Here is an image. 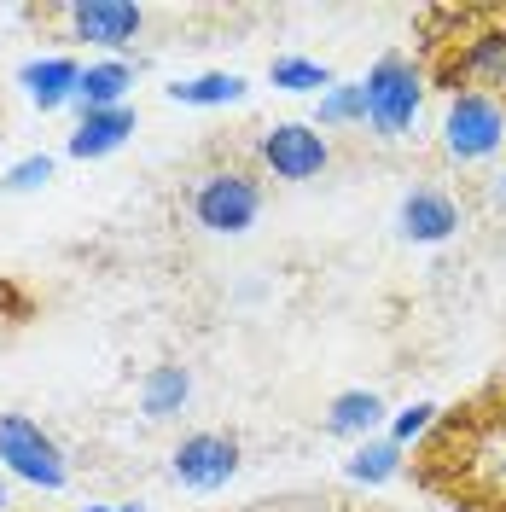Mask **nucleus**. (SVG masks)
Instances as JSON below:
<instances>
[{"label":"nucleus","mask_w":506,"mask_h":512,"mask_svg":"<svg viewBox=\"0 0 506 512\" xmlns=\"http://www.w3.org/2000/svg\"><path fill=\"white\" fill-rule=\"evenodd\" d=\"M268 82H274L280 94H315L320 99L338 76H332L320 59H303V53H274V59H268Z\"/></svg>","instance_id":"obj_17"},{"label":"nucleus","mask_w":506,"mask_h":512,"mask_svg":"<svg viewBox=\"0 0 506 512\" xmlns=\"http://www.w3.org/2000/svg\"><path fill=\"white\" fill-rule=\"evenodd\" d=\"M489 204L506 216V169H495V181H489Z\"/></svg>","instance_id":"obj_21"},{"label":"nucleus","mask_w":506,"mask_h":512,"mask_svg":"<svg viewBox=\"0 0 506 512\" xmlns=\"http://www.w3.org/2000/svg\"><path fill=\"white\" fill-rule=\"evenodd\" d=\"M495 512H506V483H501V495H495Z\"/></svg>","instance_id":"obj_26"},{"label":"nucleus","mask_w":506,"mask_h":512,"mask_svg":"<svg viewBox=\"0 0 506 512\" xmlns=\"http://www.w3.org/2000/svg\"><path fill=\"white\" fill-rule=\"evenodd\" d=\"M53 169L59 158L53 152H24L18 163H6V175H0V192H12V198H24V192H41L53 181Z\"/></svg>","instance_id":"obj_19"},{"label":"nucleus","mask_w":506,"mask_h":512,"mask_svg":"<svg viewBox=\"0 0 506 512\" xmlns=\"http://www.w3.org/2000/svg\"><path fill=\"white\" fill-rule=\"evenodd\" d=\"M245 94H251V82L239 70H204V76L169 82V99L192 105V111H227V105H245Z\"/></svg>","instance_id":"obj_15"},{"label":"nucleus","mask_w":506,"mask_h":512,"mask_svg":"<svg viewBox=\"0 0 506 512\" xmlns=\"http://www.w3.org/2000/svg\"><path fill=\"white\" fill-rule=\"evenodd\" d=\"M361 94H367V128L379 140H408L425 111V70L408 53H384L361 76Z\"/></svg>","instance_id":"obj_2"},{"label":"nucleus","mask_w":506,"mask_h":512,"mask_svg":"<svg viewBox=\"0 0 506 512\" xmlns=\"http://www.w3.org/2000/svg\"><path fill=\"white\" fill-rule=\"evenodd\" d=\"M59 18L70 41L94 47L99 59H128V47L146 35V6L134 0H70Z\"/></svg>","instance_id":"obj_5"},{"label":"nucleus","mask_w":506,"mask_h":512,"mask_svg":"<svg viewBox=\"0 0 506 512\" xmlns=\"http://www.w3.org/2000/svg\"><path fill=\"white\" fill-rule=\"evenodd\" d=\"M495 431H501V437H506V402H501V414H495Z\"/></svg>","instance_id":"obj_25"},{"label":"nucleus","mask_w":506,"mask_h":512,"mask_svg":"<svg viewBox=\"0 0 506 512\" xmlns=\"http://www.w3.org/2000/svg\"><path fill=\"white\" fill-rule=\"evenodd\" d=\"M134 128H140V111H134V105L88 111V117H76V128L64 134V158H76V163L111 158V152H123L128 140H134Z\"/></svg>","instance_id":"obj_11"},{"label":"nucleus","mask_w":506,"mask_h":512,"mask_svg":"<svg viewBox=\"0 0 506 512\" xmlns=\"http://www.w3.org/2000/svg\"><path fill=\"white\" fill-rule=\"evenodd\" d=\"M18 88H24V99L41 117L70 111L76 88H82V59H70V53H30V59L18 64Z\"/></svg>","instance_id":"obj_10"},{"label":"nucleus","mask_w":506,"mask_h":512,"mask_svg":"<svg viewBox=\"0 0 506 512\" xmlns=\"http://www.w3.org/2000/svg\"><path fill=\"white\" fill-rule=\"evenodd\" d=\"M367 123V94H361V82H332L326 94L315 99V128H361Z\"/></svg>","instance_id":"obj_18"},{"label":"nucleus","mask_w":506,"mask_h":512,"mask_svg":"<svg viewBox=\"0 0 506 512\" xmlns=\"http://www.w3.org/2000/svg\"><path fill=\"white\" fill-rule=\"evenodd\" d=\"M140 414L152 419V425H163V419L187 414L192 402V367H181V361H158V367H146L140 373Z\"/></svg>","instance_id":"obj_14"},{"label":"nucleus","mask_w":506,"mask_h":512,"mask_svg":"<svg viewBox=\"0 0 506 512\" xmlns=\"http://www.w3.org/2000/svg\"><path fill=\"white\" fill-rule=\"evenodd\" d=\"M117 512H146V507H140V501H117Z\"/></svg>","instance_id":"obj_24"},{"label":"nucleus","mask_w":506,"mask_h":512,"mask_svg":"<svg viewBox=\"0 0 506 512\" xmlns=\"http://www.w3.org/2000/svg\"><path fill=\"white\" fill-rule=\"evenodd\" d=\"M134 59H88L82 64V88H76V117H88V111H117V105H128V94H134Z\"/></svg>","instance_id":"obj_13"},{"label":"nucleus","mask_w":506,"mask_h":512,"mask_svg":"<svg viewBox=\"0 0 506 512\" xmlns=\"http://www.w3.org/2000/svg\"><path fill=\"white\" fill-rule=\"evenodd\" d=\"M454 76L472 82L477 94L506 99V12L501 18H483V24H472V30L460 35V47H454Z\"/></svg>","instance_id":"obj_9"},{"label":"nucleus","mask_w":506,"mask_h":512,"mask_svg":"<svg viewBox=\"0 0 506 512\" xmlns=\"http://www.w3.org/2000/svg\"><path fill=\"white\" fill-rule=\"evenodd\" d=\"M466 227V210L448 187H408L396 204V233L408 245H448Z\"/></svg>","instance_id":"obj_8"},{"label":"nucleus","mask_w":506,"mask_h":512,"mask_svg":"<svg viewBox=\"0 0 506 512\" xmlns=\"http://www.w3.org/2000/svg\"><path fill=\"white\" fill-rule=\"evenodd\" d=\"M239 466H245V443L233 437V431H187L175 454H169V478L192 489V495H216L227 483L239 478Z\"/></svg>","instance_id":"obj_6"},{"label":"nucleus","mask_w":506,"mask_h":512,"mask_svg":"<svg viewBox=\"0 0 506 512\" xmlns=\"http://www.w3.org/2000/svg\"><path fill=\"white\" fill-rule=\"evenodd\" d=\"M82 512H117V501H94V507H82Z\"/></svg>","instance_id":"obj_23"},{"label":"nucleus","mask_w":506,"mask_h":512,"mask_svg":"<svg viewBox=\"0 0 506 512\" xmlns=\"http://www.w3.org/2000/svg\"><path fill=\"white\" fill-rule=\"evenodd\" d=\"M402 460H408V448H396L390 437H367V443L349 448L344 478L355 483V489H384L390 478H402Z\"/></svg>","instance_id":"obj_16"},{"label":"nucleus","mask_w":506,"mask_h":512,"mask_svg":"<svg viewBox=\"0 0 506 512\" xmlns=\"http://www.w3.org/2000/svg\"><path fill=\"white\" fill-rule=\"evenodd\" d=\"M256 163L274 181H315L332 163V140L315 123H274L256 134Z\"/></svg>","instance_id":"obj_7"},{"label":"nucleus","mask_w":506,"mask_h":512,"mask_svg":"<svg viewBox=\"0 0 506 512\" xmlns=\"http://www.w3.org/2000/svg\"><path fill=\"white\" fill-rule=\"evenodd\" d=\"M0 472L35 495L70 489V454L35 414H0Z\"/></svg>","instance_id":"obj_1"},{"label":"nucleus","mask_w":506,"mask_h":512,"mask_svg":"<svg viewBox=\"0 0 506 512\" xmlns=\"http://www.w3.org/2000/svg\"><path fill=\"white\" fill-rule=\"evenodd\" d=\"M437 414H443L437 402H408V408H396V414H390L384 437H390L396 448H413L419 437H431V431H437Z\"/></svg>","instance_id":"obj_20"},{"label":"nucleus","mask_w":506,"mask_h":512,"mask_svg":"<svg viewBox=\"0 0 506 512\" xmlns=\"http://www.w3.org/2000/svg\"><path fill=\"white\" fill-rule=\"evenodd\" d=\"M506 152V99L477 94V88H454L443 105V158L472 169Z\"/></svg>","instance_id":"obj_4"},{"label":"nucleus","mask_w":506,"mask_h":512,"mask_svg":"<svg viewBox=\"0 0 506 512\" xmlns=\"http://www.w3.org/2000/svg\"><path fill=\"white\" fill-rule=\"evenodd\" d=\"M390 425V408H384L379 390H338L320 414V431L326 437H344V443H367V437H384Z\"/></svg>","instance_id":"obj_12"},{"label":"nucleus","mask_w":506,"mask_h":512,"mask_svg":"<svg viewBox=\"0 0 506 512\" xmlns=\"http://www.w3.org/2000/svg\"><path fill=\"white\" fill-rule=\"evenodd\" d=\"M0 512H12V478L0 472Z\"/></svg>","instance_id":"obj_22"},{"label":"nucleus","mask_w":506,"mask_h":512,"mask_svg":"<svg viewBox=\"0 0 506 512\" xmlns=\"http://www.w3.org/2000/svg\"><path fill=\"white\" fill-rule=\"evenodd\" d=\"M187 210L204 233L239 239V233H251L256 216H262V181H256L251 169H239V163H216V169H204V175L192 181Z\"/></svg>","instance_id":"obj_3"}]
</instances>
